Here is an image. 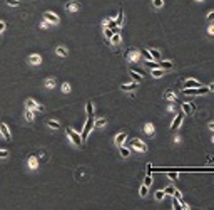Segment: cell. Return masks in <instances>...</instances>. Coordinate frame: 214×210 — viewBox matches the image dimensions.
I'll return each instance as SVG.
<instances>
[{
	"mask_svg": "<svg viewBox=\"0 0 214 210\" xmlns=\"http://www.w3.org/2000/svg\"><path fill=\"white\" fill-rule=\"evenodd\" d=\"M65 134H67V138H69V140L72 141L74 145H76V146H82V145H84V141H82V136H80L79 131L72 130V128H67V130H65Z\"/></svg>",
	"mask_w": 214,
	"mask_h": 210,
	"instance_id": "6da1fadb",
	"label": "cell"
},
{
	"mask_svg": "<svg viewBox=\"0 0 214 210\" xmlns=\"http://www.w3.org/2000/svg\"><path fill=\"white\" fill-rule=\"evenodd\" d=\"M94 130V116H87V121H85V126L84 130H82V141H85L89 138V134H90V131Z\"/></svg>",
	"mask_w": 214,
	"mask_h": 210,
	"instance_id": "7a4b0ae2",
	"label": "cell"
},
{
	"mask_svg": "<svg viewBox=\"0 0 214 210\" xmlns=\"http://www.w3.org/2000/svg\"><path fill=\"white\" fill-rule=\"evenodd\" d=\"M25 108H28V109H32L34 113H44V106L42 104H39L35 99H32V98H27L25 99Z\"/></svg>",
	"mask_w": 214,
	"mask_h": 210,
	"instance_id": "3957f363",
	"label": "cell"
},
{
	"mask_svg": "<svg viewBox=\"0 0 214 210\" xmlns=\"http://www.w3.org/2000/svg\"><path fill=\"white\" fill-rule=\"evenodd\" d=\"M132 148H134L135 151H141V153H146V151L149 150L147 145H146L142 140H139V138H134V140H132Z\"/></svg>",
	"mask_w": 214,
	"mask_h": 210,
	"instance_id": "277c9868",
	"label": "cell"
},
{
	"mask_svg": "<svg viewBox=\"0 0 214 210\" xmlns=\"http://www.w3.org/2000/svg\"><path fill=\"white\" fill-rule=\"evenodd\" d=\"M0 136H2L5 141H10V140H12V131H10V128L7 126L5 123L0 124Z\"/></svg>",
	"mask_w": 214,
	"mask_h": 210,
	"instance_id": "5b68a950",
	"label": "cell"
},
{
	"mask_svg": "<svg viewBox=\"0 0 214 210\" xmlns=\"http://www.w3.org/2000/svg\"><path fill=\"white\" fill-rule=\"evenodd\" d=\"M44 19L47 20L49 24H54V25H57V24L60 22L59 15H57V14H54V12H50V10H47V12H44Z\"/></svg>",
	"mask_w": 214,
	"mask_h": 210,
	"instance_id": "8992f818",
	"label": "cell"
},
{
	"mask_svg": "<svg viewBox=\"0 0 214 210\" xmlns=\"http://www.w3.org/2000/svg\"><path fill=\"white\" fill-rule=\"evenodd\" d=\"M126 57H127V60H131V62H137V60L141 59V51H135V49L127 51Z\"/></svg>",
	"mask_w": 214,
	"mask_h": 210,
	"instance_id": "52a82bcc",
	"label": "cell"
},
{
	"mask_svg": "<svg viewBox=\"0 0 214 210\" xmlns=\"http://www.w3.org/2000/svg\"><path fill=\"white\" fill-rule=\"evenodd\" d=\"M183 121H184V113H179V115L176 116V118H174V121H172V124H171V130H177V128L181 126V124H183Z\"/></svg>",
	"mask_w": 214,
	"mask_h": 210,
	"instance_id": "ba28073f",
	"label": "cell"
},
{
	"mask_svg": "<svg viewBox=\"0 0 214 210\" xmlns=\"http://www.w3.org/2000/svg\"><path fill=\"white\" fill-rule=\"evenodd\" d=\"M126 140H127V133H126V131H122V133H119L116 138H114V145H116V146H122Z\"/></svg>",
	"mask_w": 214,
	"mask_h": 210,
	"instance_id": "9c48e42d",
	"label": "cell"
},
{
	"mask_svg": "<svg viewBox=\"0 0 214 210\" xmlns=\"http://www.w3.org/2000/svg\"><path fill=\"white\" fill-rule=\"evenodd\" d=\"M28 64H32V66H40L42 64V57L39 54H32V56H28Z\"/></svg>",
	"mask_w": 214,
	"mask_h": 210,
	"instance_id": "30bf717a",
	"label": "cell"
},
{
	"mask_svg": "<svg viewBox=\"0 0 214 210\" xmlns=\"http://www.w3.org/2000/svg\"><path fill=\"white\" fill-rule=\"evenodd\" d=\"M27 165H28V168H30V170H37L39 168V158H37V156H28Z\"/></svg>",
	"mask_w": 214,
	"mask_h": 210,
	"instance_id": "8fae6325",
	"label": "cell"
},
{
	"mask_svg": "<svg viewBox=\"0 0 214 210\" xmlns=\"http://www.w3.org/2000/svg\"><path fill=\"white\" fill-rule=\"evenodd\" d=\"M80 9V3L79 2H69L65 5V10L67 12H77V10Z\"/></svg>",
	"mask_w": 214,
	"mask_h": 210,
	"instance_id": "7c38bea8",
	"label": "cell"
},
{
	"mask_svg": "<svg viewBox=\"0 0 214 210\" xmlns=\"http://www.w3.org/2000/svg\"><path fill=\"white\" fill-rule=\"evenodd\" d=\"M137 86H139V83H135V81H134V83H129V84H122V86H120V89H122V91H135V89H137Z\"/></svg>",
	"mask_w": 214,
	"mask_h": 210,
	"instance_id": "4fadbf2b",
	"label": "cell"
},
{
	"mask_svg": "<svg viewBox=\"0 0 214 210\" xmlns=\"http://www.w3.org/2000/svg\"><path fill=\"white\" fill-rule=\"evenodd\" d=\"M120 41H122V37H120V32H114L109 42H110L112 45H119V44H120Z\"/></svg>",
	"mask_w": 214,
	"mask_h": 210,
	"instance_id": "5bb4252c",
	"label": "cell"
},
{
	"mask_svg": "<svg viewBox=\"0 0 214 210\" xmlns=\"http://www.w3.org/2000/svg\"><path fill=\"white\" fill-rule=\"evenodd\" d=\"M144 133L147 134V136H154V133H156V131H154V124H152V123H146L144 124Z\"/></svg>",
	"mask_w": 214,
	"mask_h": 210,
	"instance_id": "9a60e30c",
	"label": "cell"
},
{
	"mask_svg": "<svg viewBox=\"0 0 214 210\" xmlns=\"http://www.w3.org/2000/svg\"><path fill=\"white\" fill-rule=\"evenodd\" d=\"M129 74H131V77H132V79L135 81V83H142V79H144V77H142L139 72H135V71L132 69V67H129Z\"/></svg>",
	"mask_w": 214,
	"mask_h": 210,
	"instance_id": "2e32d148",
	"label": "cell"
},
{
	"mask_svg": "<svg viewBox=\"0 0 214 210\" xmlns=\"http://www.w3.org/2000/svg\"><path fill=\"white\" fill-rule=\"evenodd\" d=\"M184 86H187V88H199V86H202V84L199 83L197 79H186V81H184Z\"/></svg>",
	"mask_w": 214,
	"mask_h": 210,
	"instance_id": "e0dca14e",
	"label": "cell"
},
{
	"mask_svg": "<svg viewBox=\"0 0 214 210\" xmlns=\"http://www.w3.org/2000/svg\"><path fill=\"white\" fill-rule=\"evenodd\" d=\"M34 115H35V113L32 111V109L25 108V111H24V118H25L27 123H32V121H34Z\"/></svg>",
	"mask_w": 214,
	"mask_h": 210,
	"instance_id": "ac0fdd59",
	"label": "cell"
},
{
	"mask_svg": "<svg viewBox=\"0 0 214 210\" xmlns=\"http://www.w3.org/2000/svg\"><path fill=\"white\" fill-rule=\"evenodd\" d=\"M55 54L57 56H60V57H65V56H69V51H67L64 45H59V47L55 49Z\"/></svg>",
	"mask_w": 214,
	"mask_h": 210,
	"instance_id": "d6986e66",
	"label": "cell"
},
{
	"mask_svg": "<svg viewBox=\"0 0 214 210\" xmlns=\"http://www.w3.org/2000/svg\"><path fill=\"white\" fill-rule=\"evenodd\" d=\"M122 24H124V12H122V9H120L119 14H117V17H116V25L122 27Z\"/></svg>",
	"mask_w": 214,
	"mask_h": 210,
	"instance_id": "ffe728a7",
	"label": "cell"
},
{
	"mask_svg": "<svg viewBox=\"0 0 214 210\" xmlns=\"http://www.w3.org/2000/svg\"><path fill=\"white\" fill-rule=\"evenodd\" d=\"M44 86L47 88V89H54V88H55V79H54V77H47V79L44 81Z\"/></svg>",
	"mask_w": 214,
	"mask_h": 210,
	"instance_id": "44dd1931",
	"label": "cell"
},
{
	"mask_svg": "<svg viewBox=\"0 0 214 210\" xmlns=\"http://www.w3.org/2000/svg\"><path fill=\"white\" fill-rule=\"evenodd\" d=\"M152 76L154 77H162L164 74H166V69H162V67H156V69H152Z\"/></svg>",
	"mask_w": 214,
	"mask_h": 210,
	"instance_id": "7402d4cb",
	"label": "cell"
},
{
	"mask_svg": "<svg viewBox=\"0 0 214 210\" xmlns=\"http://www.w3.org/2000/svg\"><path fill=\"white\" fill-rule=\"evenodd\" d=\"M107 124V118H99V119H94V128H104Z\"/></svg>",
	"mask_w": 214,
	"mask_h": 210,
	"instance_id": "603a6c76",
	"label": "cell"
},
{
	"mask_svg": "<svg viewBox=\"0 0 214 210\" xmlns=\"http://www.w3.org/2000/svg\"><path fill=\"white\" fill-rule=\"evenodd\" d=\"M85 113H87V116H94V104H92V101L85 103Z\"/></svg>",
	"mask_w": 214,
	"mask_h": 210,
	"instance_id": "cb8c5ba5",
	"label": "cell"
},
{
	"mask_svg": "<svg viewBox=\"0 0 214 210\" xmlns=\"http://www.w3.org/2000/svg\"><path fill=\"white\" fill-rule=\"evenodd\" d=\"M159 66L162 67V69H172L174 64L171 62V60H162V59H160V60H159Z\"/></svg>",
	"mask_w": 214,
	"mask_h": 210,
	"instance_id": "d4e9b609",
	"label": "cell"
},
{
	"mask_svg": "<svg viewBox=\"0 0 214 210\" xmlns=\"http://www.w3.org/2000/svg\"><path fill=\"white\" fill-rule=\"evenodd\" d=\"M47 126L50 128V130H59V128H60V123H59V121H55V119H49V121H47Z\"/></svg>",
	"mask_w": 214,
	"mask_h": 210,
	"instance_id": "484cf974",
	"label": "cell"
},
{
	"mask_svg": "<svg viewBox=\"0 0 214 210\" xmlns=\"http://www.w3.org/2000/svg\"><path fill=\"white\" fill-rule=\"evenodd\" d=\"M112 34H114V30L110 29V27H104V37H105V41H107V42L110 41V37H112Z\"/></svg>",
	"mask_w": 214,
	"mask_h": 210,
	"instance_id": "4316f807",
	"label": "cell"
},
{
	"mask_svg": "<svg viewBox=\"0 0 214 210\" xmlns=\"http://www.w3.org/2000/svg\"><path fill=\"white\" fill-rule=\"evenodd\" d=\"M164 99H169V101H172V99H176V92L167 89L166 92H164Z\"/></svg>",
	"mask_w": 214,
	"mask_h": 210,
	"instance_id": "83f0119b",
	"label": "cell"
},
{
	"mask_svg": "<svg viewBox=\"0 0 214 210\" xmlns=\"http://www.w3.org/2000/svg\"><path fill=\"white\" fill-rule=\"evenodd\" d=\"M120 148V156H122V158H129L131 156V150L129 148H124V146H119Z\"/></svg>",
	"mask_w": 214,
	"mask_h": 210,
	"instance_id": "f1b7e54d",
	"label": "cell"
},
{
	"mask_svg": "<svg viewBox=\"0 0 214 210\" xmlns=\"http://www.w3.org/2000/svg\"><path fill=\"white\" fill-rule=\"evenodd\" d=\"M149 52H151L152 59H157V62L160 60V52L157 51V49H149Z\"/></svg>",
	"mask_w": 214,
	"mask_h": 210,
	"instance_id": "f546056e",
	"label": "cell"
},
{
	"mask_svg": "<svg viewBox=\"0 0 214 210\" xmlns=\"http://www.w3.org/2000/svg\"><path fill=\"white\" fill-rule=\"evenodd\" d=\"M181 108H183V113H184V115H191V113H192V108L189 106V103H184Z\"/></svg>",
	"mask_w": 214,
	"mask_h": 210,
	"instance_id": "4dcf8cb0",
	"label": "cell"
},
{
	"mask_svg": "<svg viewBox=\"0 0 214 210\" xmlns=\"http://www.w3.org/2000/svg\"><path fill=\"white\" fill-rule=\"evenodd\" d=\"M147 192H149V187L141 185V188H139V195H141V197H146V195H147Z\"/></svg>",
	"mask_w": 214,
	"mask_h": 210,
	"instance_id": "1f68e13d",
	"label": "cell"
},
{
	"mask_svg": "<svg viewBox=\"0 0 214 210\" xmlns=\"http://www.w3.org/2000/svg\"><path fill=\"white\" fill-rule=\"evenodd\" d=\"M5 3L9 7H19L20 5V0H5Z\"/></svg>",
	"mask_w": 214,
	"mask_h": 210,
	"instance_id": "d6a6232c",
	"label": "cell"
},
{
	"mask_svg": "<svg viewBox=\"0 0 214 210\" xmlns=\"http://www.w3.org/2000/svg\"><path fill=\"white\" fill-rule=\"evenodd\" d=\"M154 197H156V200H162V198L166 197V192H164V190H157Z\"/></svg>",
	"mask_w": 214,
	"mask_h": 210,
	"instance_id": "836d02e7",
	"label": "cell"
},
{
	"mask_svg": "<svg viewBox=\"0 0 214 210\" xmlns=\"http://www.w3.org/2000/svg\"><path fill=\"white\" fill-rule=\"evenodd\" d=\"M146 64H147V67H151V69L160 67V66H159V62H156V60H146Z\"/></svg>",
	"mask_w": 214,
	"mask_h": 210,
	"instance_id": "e575fe53",
	"label": "cell"
},
{
	"mask_svg": "<svg viewBox=\"0 0 214 210\" xmlns=\"http://www.w3.org/2000/svg\"><path fill=\"white\" fill-rule=\"evenodd\" d=\"M152 5H154V9H162L164 2L162 0H152Z\"/></svg>",
	"mask_w": 214,
	"mask_h": 210,
	"instance_id": "d590c367",
	"label": "cell"
},
{
	"mask_svg": "<svg viewBox=\"0 0 214 210\" xmlns=\"http://www.w3.org/2000/svg\"><path fill=\"white\" fill-rule=\"evenodd\" d=\"M167 177H169L171 180H174V181H176L177 178H179V173H177V172H169V173H167Z\"/></svg>",
	"mask_w": 214,
	"mask_h": 210,
	"instance_id": "8d00e7d4",
	"label": "cell"
},
{
	"mask_svg": "<svg viewBox=\"0 0 214 210\" xmlns=\"http://www.w3.org/2000/svg\"><path fill=\"white\" fill-rule=\"evenodd\" d=\"M144 185H146V187H151V185H152V177H151V175H146Z\"/></svg>",
	"mask_w": 214,
	"mask_h": 210,
	"instance_id": "74e56055",
	"label": "cell"
},
{
	"mask_svg": "<svg viewBox=\"0 0 214 210\" xmlns=\"http://www.w3.org/2000/svg\"><path fill=\"white\" fill-rule=\"evenodd\" d=\"M70 89H72V88H70L69 83H64L62 84V92H65V94H67V92H70Z\"/></svg>",
	"mask_w": 214,
	"mask_h": 210,
	"instance_id": "f35d334b",
	"label": "cell"
},
{
	"mask_svg": "<svg viewBox=\"0 0 214 210\" xmlns=\"http://www.w3.org/2000/svg\"><path fill=\"white\" fill-rule=\"evenodd\" d=\"M9 155H10V153L7 150H0V160H7V158H9Z\"/></svg>",
	"mask_w": 214,
	"mask_h": 210,
	"instance_id": "ab89813d",
	"label": "cell"
},
{
	"mask_svg": "<svg viewBox=\"0 0 214 210\" xmlns=\"http://www.w3.org/2000/svg\"><path fill=\"white\" fill-rule=\"evenodd\" d=\"M174 190H176V188H174L172 185H169V187L164 188V192H166V193H169V195H172V193H174Z\"/></svg>",
	"mask_w": 214,
	"mask_h": 210,
	"instance_id": "60d3db41",
	"label": "cell"
},
{
	"mask_svg": "<svg viewBox=\"0 0 214 210\" xmlns=\"http://www.w3.org/2000/svg\"><path fill=\"white\" fill-rule=\"evenodd\" d=\"M49 25H50V24H49V22H47V20H45V19L42 20V22H40V29H49Z\"/></svg>",
	"mask_w": 214,
	"mask_h": 210,
	"instance_id": "b9f144b4",
	"label": "cell"
},
{
	"mask_svg": "<svg viewBox=\"0 0 214 210\" xmlns=\"http://www.w3.org/2000/svg\"><path fill=\"white\" fill-rule=\"evenodd\" d=\"M146 172H147V175H151V172H152V165H151V163L146 165Z\"/></svg>",
	"mask_w": 214,
	"mask_h": 210,
	"instance_id": "7bdbcfd3",
	"label": "cell"
},
{
	"mask_svg": "<svg viewBox=\"0 0 214 210\" xmlns=\"http://www.w3.org/2000/svg\"><path fill=\"white\" fill-rule=\"evenodd\" d=\"M206 19H208L209 22H212V20H214V12H209V14H208V17H206Z\"/></svg>",
	"mask_w": 214,
	"mask_h": 210,
	"instance_id": "ee69618b",
	"label": "cell"
},
{
	"mask_svg": "<svg viewBox=\"0 0 214 210\" xmlns=\"http://www.w3.org/2000/svg\"><path fill=\"white\" fill-rule=\"evenodd\" d=\"M5 27H7V25H5V22H3V20H0V34H2L3 30H5Z\"/></svg>",
	"mask_w": 214,
	"mask_h": 210,
	"instance_id": "f6af8a7d",
	"label": "cell"
},
{
	"mask_svg": "<svg viewBox=\"0 0 214 210\" xmlns=\"http://www.w3.org/2000/svg\"><path fill=\"white\" fill-rule=\"evenodd\" d=\"M208 34L209 35H214V25H209L208 27Z\"/></svg>",
	"mask_w": 214,
	"mask_h": 210,
	"instance_id": "bcb514c9",
	"label": "cell"
},
{
	"mask_svg": "<svg viewBox=\"0 0 214 210\" xmlns=\"http://www.w3.org/2000/svg\"><path fill=\"white\" fill-rule=\"evenodd\" d=\"M208 128H209V130H211V131H214V121H211V123L208 124Z\"/></svg>",
	"mask_w": 214,
	"mask_h": 210,
	"instance_id": "7dc6e473",
	"label": "cell"
},
{
	"mask_svg": "<svg viewBox=\"0 0 214 210\" xmlns=\"http://www.w3.org/2000/svg\"><path fill=\"white\" fill-rule=\"evenodd\" d=\"M102 25H104V27L109 25V19H104V20H102Z\"/></svg>",
	"mask_w": 214,
	"mask_h": 210,
	"instance_id": "c3c4849f",
	"label": "cell"
},
{
	"mask_svg": "<svg viewBox=\"0 0 214 210\" xmlns=\"http://www.w3.org/2000/svg\"><path fill=\"white\" fill-rule=\"evenodd\" d=\"M208 88H209V91H214V83H212V84H209Z\"/></svg>",
	"mask_w": 214,
	"mask_h": 210,
	"instance_id": "681fc988",
	"label": "cell"
},
{
	"mask_svg": "<svg viewBox=\"0 0 214 210\" xmlns=\"http://www.w3.org/2000/svg\"><path fill=\"white\" fill-rule=\"evenodd\" d=\"M194 2H202V0H194Z\"/></svg>",
	"mask_w": 214,
	"mask_h": 210,
	"instance_id": "f907efd6",
	"label": "cell"
},
{
	"mask_svg": "<svg viewBox=\"0 0 214 210\" xmlns=\"http://www.w3.org/2000/svg\"><path fill=\"white\" fill-rule=\"evenodd\" d=\"M212 143H214V138H212Z\"/></svg>",
	"mask_w": 214,
	"mask_h": 210,
	"instance_id": "816d5d0a",
	"label": "cell"
}]
</instances>
